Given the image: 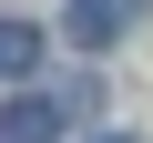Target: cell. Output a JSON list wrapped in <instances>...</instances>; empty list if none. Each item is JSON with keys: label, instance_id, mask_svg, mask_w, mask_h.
I'll return each mask as SVG.
<instances>
[{"label": "cell", "instance_id": "1", "mask_svg": "<svg viewBox=\"0 0 153 143\" xmlns=\"http://www.w3.org/2000/svg\"><path fill=\"white\" fill-rule=\"evenodd\" d=\"M133 10H143V0H71L61 31H71V51H112V41L133 31Z\"/></svg>", "mask_w": 153, "mask_h": 143}, {"label": "cell", "instance_id": "2", "mask_svg": "<svg viewBox=\"0 0 153 143\" xmlns=\"http://www.w3.org/2000/svg\"><path fill=\"white\" fill-rule=\"evenodd\" d=\"M0 143H61V112L51 102H10L0 112Z\"/></svg>", "mask_w": 153, "mask_h": 143}, {"label": "cell", "instance_id": "3", "mask_svg": "<svg viewBox=\"0 0 153 143\" xmlns=\"http://www.w3.org/2000/svg\"><path fill=\"white\" fill-rule=\"evenodd\" d=\"M0 72H41V31L31 21H0Z\"/></svg>", "mask_w": 153, "mask_h": 143}, {"label": "cell", "instance_id": "4", "mask_svg": "<svg viewBox=\"0 0 153 143\" xmlns=\"http://www.w3.org/2000/svg\"><path fill=\"white\" fill-rule=\"evenodd\" d=\"M102 143H133V133H102Z\"/></svg>", "mask_w": 153, "mask_h": 143}]
</instances>
